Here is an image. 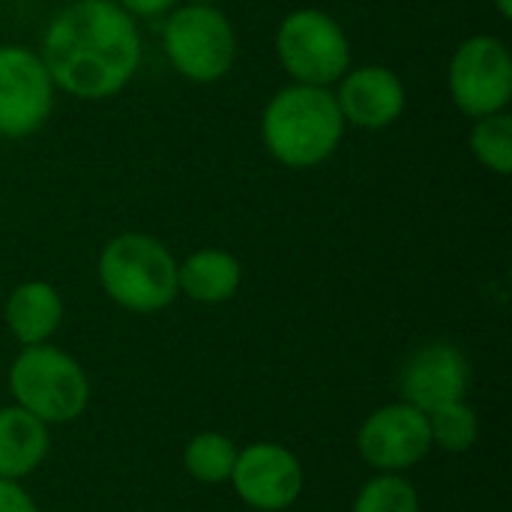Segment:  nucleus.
<instances>
[{"label": "nucleus", "instance_id": "nucleus-1", "mask_svg": "<svg viewBox=\"0 0 512 512\" xmlns=\"http://www.w3.org/2000/svg\"><path fill=\"white\" fill-rule=\"evenodd\" d=\"M39 57L54 87L81 102L117 96L138 72V21L114 0H72L45 27Z\"/></svg>", "mask_w": 512, "mask_h": 512}, {"label": "nucleus", "instance_id": "nucleus-2", "mask_svg": "<svg viewBox=\"0 0 512 512\" xmlns=\"http://www.w3.org/2000/svg\"><path fill=\"white\" fill-rule=\"evenodd\" d=\"M345 138V117L330 87L288 84L270 96L261 114L267 153L294 171L324 165Z\"/></svg>", "mask_w": 512, "mask_h": 512}, {"label": "nucleus", "instance_id": "nucleus-3", "mask_svg": "<svg viewBox=\"0 0 512 512\" xmlns=\"http://www.w3.org/2000/svg\"><path fill=\"white\" fill-rule=\"evenodd\" d=\"M96 276L105 297L132 315H156L180 294L177 258L147 231H123L111 237L99 252Z\"/></svg>", "mask_w": 512, "mask_h": 512}, {"label": "nucleus", "instance_id": "nucleus-4", "mask_svg": "<svg viewBox=\"0 0 512 512\" xmlns=\"http://www.w3.org/2000/svg\"><path fill=\"white\" fill-rule=\"evenodd\" d=\"M9 393L18 408L45 426L75 423L90 405V378L63 348L42 342L27 345L9 366Z\"/></svg>", "mask_w": 512, "mask_h": 512}, {"label": "nucleus", "instance_id": "nucleus-5", "mask_svg": "<svg viewBox=\"0 0 512 512\" xmlns=\"http://www.w3.org/2000/svg\"><path fill=\"white\" fill-rule=\"evenodd\" d=\"M162 51L192 84L222 81L237 60V30L219 3H177L162 21Z\"/></svg>", "mask_w": 512, "mask_h": 512}, {"label": "nucleus", "instance_id": "nucleus-6", "mask_svg": "<svg viewBox=\"0 0 512 512\" xmlns=\"http://www.w3.org/2000/svg\"><path fill=\"white\" fill-rule=\"evenodd\" d=\"M276 57L291 84L330 87L351 69V39L342 24L315 6L288 12L276 27Z\"/></svg>", "mask_w": 512, "mask_h": 512}, {"label": "nucleus", "instance_id": "nucleus-7", "mask_svg": "<svg viewBox=\"0 0 512 512\" xmlns=\"http://www.w3.org/2000/svg\"><path fill=\"white\" fill-rule=\"evenodd\" d=\"M453 105L468 117L507 111L512 99V54L504 39L477 33L459 42L447 66Z\"/></svg>", "mask_w": 512, "mask_h": 512}, {"label": "nucleus", "instance_id": "nucleus-8", "mask_svg": "<svg viewBox=\"0 0 512 512\" xmlns=\"http://www.w3.org/2000/svg\"><path fill=\"white\" fill-rule=\"evenodd\" d=\"M57 87L27 45H0V138H27L39 132L54 111Z\"/></svg>", "mask_w": 512, "mask_h": 512}, {"label": "nucleus", "instance_id": "nucleus-9", "mask_svg": "<svg viewBox=\"0 0 512 512\" xmlns=\"http://www.w3.org/2000/svg\"><path fill=\"white\" fill-rule=\"evenodd\" d=\"M432 450L426 414L402 399L372 411L357 429V453L378 474H405Z\"/></svg>", "mask_w": 512, "mask_h": 512}, {"label": "nucleus", "instance_id": "nucleus-10", "mask_svg": "<svg viewBox=\"0 0 512 512\" xmlns=\"http://www.w3.org/2000/svg\"><path fill=\"white\" fill-rule=\"evenodd\" d=\"M237 498L258 512H282L303 495V462L276 441H255L237 453L231 480Z\"/></svg>", "mask_w": 512, "mask_h": 512}, {"label": "nucleus", "instance_id": "nucleus-11", "mask_svg": "<svg viewBox=\"0 0 512 512\" xmlns=\"http://www.w3.org/2000/svg\"><path fill=\"white\" fill-rule=\"evenodd\" d=\"M471 363L465 351L453 342H426L420 345L399 372L402 402L414 405L423 414H432L450 402L468 396Z\"/></svg>", "mask_w": 512, "mask_h": 512}, {"label": "nucleus", "instance_id": "nucleus-12", "mask_svg": "<svg viewBox=\"0 0 512 512\" xmlns=\"http://www.w3.org/2000/svg\"><path fill=\"white\" fill-rule=\"evenodd\" d=\"M333 90L336 105L345 117V126L378 132L393 126L408 105V90L402 78L381 63H366L348 69Z\"/></svg>", "mask_w": 512, "mask_h": 512}, {"label": "nucleus", "instance_id": "nucleus-13", "mask_svg": "<svg viewBox=\"0 0 512 512\" xmlns=\"http://www.w3.org/2000/svg\"><path fill=\"white\" fill-rule=\"evenodd\" d=\"M3 318H6L12 339L21 348L51 342V336L63 324V297L57 294L51 282H42V279L21 282L9 294Z\"/></svg>", "mask_w": 512, "mask_h": 512}, {"label": "nucleus", "instance_id": "nucleus-14", "mask_svg": "<svg viewBox=\"0 0 512 512\" xmlns=\"http://www.w3.org/2000/svg\"><path fill=\"white\" fill-rule=\"evenodd\" d=\"M51 450V426L36 420L30 411L15 402L0 408V477L24 480L48 459Z\"/></svg>", "mask_w": 512, "mask_h": 512}, {"label": "nucleus", "instance_id": "nucleus-15", "mask_svg": "<svg viewBox=\"0 0 512 512\" xmlns=\"http://www.w3.org/2000/svg\"><path fill=\"white\" fill-rule=\"evenodd\" d=\"M243 285L240 261L225 249H195L177 261V288L183 297L201 306L228 303Z\"/></svg>", "mask_w": 512, "mask_h": 512}, {"label": "nucleus", "instance_id": "nucleus-16", "mask_svg": "<svg viewBox=\"0 0 512 512\" xmlns=\"http://www.w3.org/2000/svg\"><path fill=\"white\" fill-rule=\"evenodd\" d=\"M237 444L222 432H198L183 447V468L195 483L222 486L231 480L237 462Z\"/></svg>", "mask_w": 512, "mask_h": 512}, {"label": "nucleus", "instance_id": "nucleus-17", "mask_svg": "<svg viewBox=\"0 0 512 512\" xmlns=\"http://www.w3.org/2000/svg\"><path fill=\"white\" fill-rule=\"evenodd\" d=\"M468 144H471L474 159H477L486 171H492V174H498V177H510L512 117L507 114V111L477 117V120H474V126H471Z\"/></svg>", "mask_w": 512, "mask_h": 512}, {"label": "nucleus", "instance_id": "nucleus-18", "mask_svg": "<svg viewBox=\"0 0 512 512\" xmlns=\"http://www.w3.org/2000/svg\"><path fill=\"white\" fill-rule=\"evenodd\" d=\"M426 420H429L432 447L444 453H468L480 441V417L465 399L426 414Z\"/></svg>", "mask_w": 512, "mask_h": 512}, {"label": "nucleus", "instance_id": "nucleus-19", "mask_svg": "<svg viewBox=\"0 0 512 512\" xmlns=\"http://www.w3.org/2000/svg\"><path fill=\"white\" fill-rule=\"evenodd\" d=\"M351 512H420V492L405 474H375L354 495Z\"/></svg>", "mask_w": 512, "mask_h": 512}, {"label": "nucleus", "instance_id": "nucleus-20", "mask_svg": "<svg viewBox=\"0 0 512 512\" xmlns=\"http://www.w3.org/2000/svg\"><path fill=\"white\" fill-rule=\"evenodd\" d=\"M0 512H39V504L18 480L0 477Z\"/></svg>", "mask_w": 512, "mask_h": 512}, {"label": "nucleus", "instance_id": "nucleus-21", "mask_svg": "<svg viewBox=\"0 0 512 512\" xmlns=\"http://www.w3.org/2000/svg\"><path fill=\"white\" fill-rule=\"evenodd\" d=\"M123 12H129L135 21L138 18H144V21H156V18H165L174 6H177V0H114Z\"/></svg>", "mask_w": 512, "mask_h": 512}, {"label": "nucleus", "instance_id": "nucleus-22", "mask_svg": "<svg viewBox=\"0 0 512 512\" xmlns=\"http://www.w3.org/2000/svg\"><path fill=\"white\" fill-rule=\"evenodd\" d=\"M492 6L498 9V15L507 21V18H512V0H492Z\"/></svg>", "mask_w": 512, "mask_h": 512}, {"label": "nucleus", "instance_id": "nucleus-23", "mask_svg": "<svg viewBox=\"0 0 512 512\" xmlns=\"http://www.w3.org/2000/svg\"><path fill=\"white\" fill-rule=\"evenodd\" d=\"M186 3H219V0H186Z\"/></svg>", "mask_w": 512, "mask_h": 512}]
</instances>
